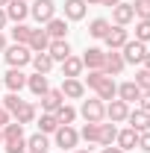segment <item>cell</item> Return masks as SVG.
I'll return each mask as SVG.
<instances>
[{
  "label": "cell",
  "instance_id": "cell-35",
  "mask_svg": "<svg viewBox=\"0 0 150 153\" xmlns=\"http://www.w3.org/2000/svg\"><path fill=\"white\" fill-rule=\"evenodd\" d=\"M135 21H150V0H132Z\"/></svg>",
  "mask_w": 150,
  "mask_h": 153
},
{
  "label": "cell",
  "instance_id": "cell-21",
  "mask_svg": "<svg viewBox=\"0 0 150 153\" xmlns=\"http://www.w3.org/2000/svg\"><path fill=\"white\" fill-rule=\"evenodd\" d=\"M33 53H47V47H50V36L44 33V30H33V38H30V44H27Z\"/></svg>",
  "mask_w": 150,
  "mask_h": 153
},
{
  "label": "cell",
  "instance_id": "cell-38",
  "mask_svg": "<svg viewBox=\"0 0 150 153\" xmlns=\"http://www.w3.org/2000/svg\"><path fill=\"white\" fill-rule=\"evenodd\" d=\"M103 79H106V74H103V71H88V76L82 79V85H88V88H97Z\"/></svg>",
  "mask_w": 150,
  "mask_h": 153
},
{
  "label": "cell",
  "instance_id": "cell-4",
  "mask_svg": "<svg viewBox=\"0 0 150 153\" xmlns=\"http://www.w3.org/2000/svg\"><path fill=\"white\" fill-rule=\"evenodd\" d=\"M53 135H56V147H62V150H74L76 144H79V133H76L71 124H62Z\"/></svg>",
  "mask_w": 150,
  "mask_h": 153
},
{
  "label": "cell",
  "instance_id": "cell-10",
  "mask_svg": "<svg viewBox=\"0 0 150 153\" xmlns=\"http://www.w3.org/2000/svg\"><path fill=\"white\" fill-rule=\"evenodd\" d=\"M127 68V62L121 56V50H106V62H103V74L106 76H118Z\"/></svg>",
  "mask_w": 150,
  "mask_h": 153
},
{
  "label": "cell",
  "instance_id": "cell-53",
  "mask_svg": "<svg viewBox=\"0 0 150 153\" xmlns=\"http://www.w3.org/2000/svg\"><path fill=\"white\" fill-rule=\"evenodd\" d=\"M0 85H3V76H0Z\"/></svg>",
  "mask_w": 150,
  "mask_h": 153
},
{
  "label": "cell",
  "instance_id": "cell-43",
  "mask_svg": "<svg viewBox=\"0 0 150 153\" xmlns=\"http://www.w3.org/2000/svg\"><path fill=\"white\" fill-rule=\"evenodd\" d=\"M9 121H12V115H9L6 109H3V106H0V130H3V127H6Z\"/></svg>",
  "mask_w": 150,
  "mask_h": 153
},
{
  "label": "cell",
  "instance_id": "cell-29",
  "mask_svg": "<svg viewBox=\"0 0 150 153\" xmlns=\"http://www.w3.org/2000/svg\"><path fill=\"white\" fill-rule=\"evenodd\" d=\"M62 76H82V59L79 56H68L62 62Z\"/></svg>",
  "mask_w": 150,
  "mask_h": 153
},
{
  "label": "cell",
  "instance_id": "cell-42",
  "mask_svg": "<svg viewBox=\"0 0 150 153\" xmlns=\"http://www.w3.org/2000/svg\"><path fill=\"white\" fill-rule=\"evenodd\" d=\"M138 103H141L138 109H144V112H150V88H147V91H141V97H138Z\"/></svg>",
  "mask_w": 150,
  "mask_h": 153
},
{
  "label": "cell",
  "instance_id": "cell-48",
  "mask_svg": "<svg viewBox=\"0 0 150 153\" xmlns=\"http://www.w3.org/2000/svg\"><path fill=\"white\" fill-rule=\"evenodd\" d=\"M141 65H144V68L150 71V50H147V56H144V62H141Z\"/></svg>",
  "mask_w": 150,
  "mask_h": 153
},
{
  "label": "cell",
  "instance_id": "cell-15",
  "mask_svg": "<svg viewBox=\"0 0 150 153\" xmlns=\"http://www.w3.org/2000/svg\"><path fill=\"white\" fill-rule=\"evenodd\" d=\"M47 53H50L53 62H65V59L71 56V44H68V38H53L50 47H47Z\"/></svg>",
  "mask_w": 150,
  "mask_h": 153
},
{
  "label": "cell",
  "instance_id": "cell-17",
  "mask_svg": "<svg viewBox=\"0 0 150 153\" xmlns=\"http://www.w3.org/2000/svg\"><path fill=\"white\" fill-rule=\"evenodd\" d=\"M62 103H65V94L59 88H50L47 94H41V112H56Z\"/></svg>",
  "mask_w": 150,
  "mask_h": 153
},
{
  "label": "cell",
  "instance_id": "cell-47",
  "mask_svg": "<svg viewBox=\"0 0 150 153\" xmlns=\"http://www.w3.org/2000/svg\"><path fill=\"white\" fill-rule=\"evenodd\" d=\"M6 47H9V41H6V36H3V33H0V53H3Z\"/></svg>",
  "mask_w": 150,
  "mask_h": 153
},
{
  "label": "cell",
  "instance_id": "cell-45",
  "mask_svg": "<svg viewBox=\"0 0 150 153\" xmlns=\"http://www.w3.org/2000/svg\"><path fill=\"white\" fill-rule=\"evenodd\" d=\"M100 153H124V150H121L118 144H109V147H103V150H100Z\"/></svg>",
  "mask_w": 150,
  "mask_h": 153
},
{
  "label": "cell",
  "instance_id": "cell-16",
  "mask_svg": "<svg viewBox=\"0 0 150 153\" xmlns=\"http://www.w3.org/2000/svg\"><path fill=\"white\" fill-rule=\"evenodd\" d=\"M3 85H6L9 91H21V88L27 85V74H24L21 68H9L6 76H3Z\"/></svg>",
  "mask_w": 150,
  "mask_h": 153
},
{
  "label": "cell",
  "instance_id": "cell-25",
  "mask_svg": "<svg viewBox=\"0 0 150 153\" xmlns=\"http://www.w3.org/2000/svg\"><path fill=\"white\" fill-rule=\"evenodd\" d=\"M59 127V118L53 112H41V118H38V133H44V135H50V133H56Z\"/></svg>",
  "mask_w": 150,
  "mask_h": 153
},
{
  "label": "cell",
  "instance_id": "cell-11",
  "mask_svg": "<svg viewBox=\"0 0 150 153\" xmlns=\"http://www.w3.org/2000/svg\"><path fill=\"white\" fill-rule=\"evenodd\" d=\"M3 9H6V18L15 21V24H24V21L30 18V6H27L24 0H9Z\"/></svg>",
  "mask_w": 150,
  "mask_h": 153
},
{
  "label": "cell",
  "instance_id": "cell-33",
  "mask_svg": "<svg viewBox=\"0 0 150 153\" xmlns=\"http://www.w3.org/2000/svg\"><path fill=\"white\" fill-rule=\"evenodd\" d=\"M53 115L59 118V124H74V121H76V109H74V106H68V103H62Z\"/></svg>",
  "mask_w": 150,
  "mask_h": 153
},
{
  "label": "cell",
  "instance_id": "cell-39",
  "mask_svg": "<svg viewBox=\"0 0 150 153\" xmlns=\"http://www.w3.org/2000/svg\"><path fill=\"white\" fill-rule=\"evenodd\" d=\"M3 144H6V153H27V138H12Z\"/></svg>",
  "mask_w": 150,
  "mask_h": 153
},
{
  "label": "cell",
  "instance_id": "cell-31",
  "mask_svg": "<svg viewBox=\"0 0 150 153\" xmlns=\"http://www.w3.org/2000/svg\"><path fill=\"white\" fill-rule=\"evenodd\" d=\"M12 38H15V44H30V38H33V27H27V24H15Z\"/></svg>",
  "mask_w": 150,
  "mask_h": 153
},
{
  "label": "cell",
  "instance_id": "cell-52",
  "mask_svg": "<svg viewBox=\"0 0 150 153\" xmlns=\"http://www.w3.org/2000/svg\"><path fill=\"white\" fill-rule=\"evenodd\" d=\"M0 144H3V130H0Z\"/></svg>",
  "mask_w": 150,
  "mask_h": 153
},
{
  "label": "cell",
  "instance_id": "cell-34",
  "mask_svg": "<svg viewBox=\"0 0 150 153\" xmlns=\"http://www.w3.org/2000/svg\"><path fill=\"white\" fill-rule=\"evenodd\" d=\"M0 103H3V109H6V112H9V115H15V112H18V109H21V103H24V100H21V97H18V91H9V94L3 97Z\"/></svg>",
  "mask_w": 150,
  "mask_h": 153
},
{
  "label": "cell",
  "instance_id": "cell-32",
  "mask_svg": "<svg viewBox=\"0 0 150 153\" xmlns=\"http://www.w3.org/2000/svg\"><path fill=\"white\" fill-rule=\"evenodd\" d=\"M12 138H24V124L9 121V124L3 127V141H12Z\"/></svg>",
  "mask_w": 150,
  "mask_h": 153
},
{
  "label": "cell",
  "instance_id": "cell-20",
  "mask_svg": "<svg viewBox=\"0 0 150 153\" xmlns=\"http://www.w3.org/2000/svg\"><path fill=\"white\" fill-rule=\"evenodd\" d=\"M115 144L121 147V150L127 153V150H132V147H138V133L135 130H118V138H115Z\"/></svg>",
  "mask_w": 150,
  "mask_h": 153
},
{
  "label": "cell",
  "instance_id": "cell-14",
  "mask_svg": "<svg viewBox=\"0 0 150 153\" xmlns=\"http://www.w3.org/2000/svg\"><path fill=\"white\" fill-rule=\"evenodd\" d=\"M88 12L85 0H65V21H82Z\"/></svg>",
  "mask_w": 150,
  "mask_h": 153
},
{
  "label": "cell",
  "instance_id": "cell-2",
  "mask_svg": "<svg viewBox=\"0 0 150 153\" xmlns=\"http://www.w3.org/2000/svg\"><path fill=\"white\" fill-rule=\"evenodd\" d=\"M79 115L85 118V124H103V118H106V103H103V100H97V97L82 100Z\"/></svg>",
  "mask_w": 150,
  "mask_h": 153
},
{
  "label": "cell",
  "instance_id": "cell-6",
  "mask_svg": "<svg viewBox=\"0 0 150 153\" xmlns=\"http://www.w3.org/2000/svg\"><path fill=\"white\" fill-rule=\"evenodd\" d=\"M59 91L68 97V100H82V97H85V85H82V79H79V76H65Z\"/></svg>",
  "mask_w": 150,
  "mask_h": 153
},
{
  "label": "cell",
  "instance_id": "cell-46",
  "mask_svg": "<svg viewBox=\"0 0 150 153\" xmlns=\"http://www.w3.org/2000/svg\"><path fill=\"white\" fill-rule=\"evenodd\" d=\"M118 3H121V0H100V6H109V9H115Z\"/></svg>",
  "mask_w": 150,
  "mask_h": 153
},
{
  "label": "cell",
  "instance_id": "cell-28",
  "mask_svg": "<svg viewBox=\"0 0 150 153\" xmlns=\"http://www.w3.org/2000/svg\"><path fill=\"white\" fill-rule=\"evenodd\" d=\"M109 30H112V24H109L106 18H94L91 24H88V36H91V38H100V41L106 38Z\"/></svg>",
  "mask_w": 150,
  "mask_h": 153
},
{
  "label": "cell",
  "instance_id": "cell-27",
  "mask_svg": "<svg viewBox=\"0 0 150 153\" xmlns=\"http://www.w3.org/2000/svg\"><path fill=\"white\" fill-rule=\"evenodd\" d=\"M53 59H50V53H33V68H36V74H50L53 71Z\"/></svg>",
  "mask_w": 150,
  "mask_h": 153
},
{
  "label": "cell",
  "instance_id": "cell-23",
  "mask_svg": "<svg viewBox=\"0 0 150 153\" xmlns=\"http://www.w3.org/2000/svg\"><path fill=\"white\" fill-rule=\"evenodd\" d=\"M138 97H141V88H138L132 79H130V82H121V85H118V100H124V103H135Z\"/></svg>",
  "mask_w": 150,
  "mask_h": 153
},
{
  "label": "cell",
  "instance_id": "cell-19",
  "mask_svg": "<svg viewBox=\"0 0 150 153\" xmlns=\"http://www.w3.org/2000/svg\"><path fill=\"white\" fill-rule=\"evenodd\" d=\"M27 88H30V91H33L36 97L47 94V91H50V82H47V74H33V76H27Z\"/></svg>",
  "mask_w": 150,
  "mask_h": 153
},
{
  "label": "cell",
  "instance_id": "cell-51",
  "mask_svg": "<svg viewBox=\"0 0 150 153\" xmlns=\"http://www.w3.org/2000/svg\"><path fill=\"white\" fill-rule=\"evenodd\" d=\"M6 3H9V0H0V9H3V6H6Z\"/></svg>",
  "mask_w": 150,
  "mask_h": 153
},
{
  "label": "cell",
  "instance_id": "cell-8",
  "mask_svg": "<svg viewBox=\"0 0 150 153\" xmlns=\"http://www.w3.org/2000/svg\"><path fill=\"white\" fill-rule=\"evenodd\" d=\"M103 62H106V50L103 47H88L82 53V68H88V71H103Z\"/></svg>",
  "mask_w": 150,
  "mask_h": 153
},
{
  "label": "cell",
  "instance_id": "cell-12",
  "mask_svg": "<svg viewBox=\"0 0 150 153\" xmlns=\"http://www.w3.org/2000/svg\"><path fill=\"white\" fill-rule=\"evenodd\" d=\"M112 21H115V27H130L132 21H135L132 3H118V6L112 9Z\"/></svg>",
  "mask_w": 150,
  "mask_h": 153
},
{
  "label": "cell",
  "instance_id": "cell-37",
  "mask_svg": "<svg viewBox=\"0 0 150 153\" xmlns=\"http://www.w3.org/2000/svg\"><path fill=\"white\" fill-rule=\"evenodd\" d=\"M97 135H100V124H85L82 133H79V138H85V141L91 144V141H97Z\"/></svg>",
  "mask_w": 150,
  "mask_h": 153
},
{
  "label": "cell",
  "instance_id": "cell-18",
  "mask_svg": "<svg viewBox=\"0 0 150 153\" xmlns=\"http://www.w3.org/2000/svg\"><path fill=\"white\" fill-rule=\"evenodd\" d=\"M94 91H97V100L109 103V100H115V97H118V82H115L112 76H106V79H103V82H100Z\"/></svg>",
  "mask_w": 150,
  "mask_h": 153
},
{
  "label": "cell",
  "instance_id": "cell-24",
  "mask_svg": "<svg viewBox=\"0 0 150 153\" xmlns=\"http://www.w3.org/2000/svg\"><path fill=\"white\" fill-rule=\"evenodd\" d=\"M44 27H47L44 33L50 36V41H53V38H65V36H68V21H65V18H50Z\"/></svg>",
  "mask_w": 150,
  "mask_h": 153
},
{
  "label": "cell",
  "instance_id": "cell-36",
  "mask_svg": "<svg viewBox=\"0 0 150 153\" xmlns=\"http://www.w3.org/2000/svg\"><path fill=\"white\" fill-rule=\"evenodd\" d=\"M135 41H150V21H135Z\"/></svg>",
  "mask_w": 150,
  "mask_h": 153
},
{
  "label": "cell",
  "instance_id": "cell-1",
  "mask_svg": "<svg viewBox=\"0 0 150 153\" xmlns=\"http://www.w3.org/2000/svg\"><path fill=\"white\" fill-rule=\"evenodd\" d=\"M3 53H6L9 68H24V65H30V62H33V50H30L27 44H9Z\"/></svg>",
  "mask_w": 150,
  "mask_h": 153
},
{
  "label": "cell",
  "instance_id": "cell-50",
  "mask_svg": "<svg viewBox=\"0 0 150 153\" xmlns=\"http://www.w3.org/2000/svg\"><path fill=\"white\" fill-rule=\"evenodd\" d=\"M74 153H91V150H85V147H79V150H74Z\"/></svg>",
  "mask_w": 150,
  "mask_h": 153
},
{
  "label": "cell",
  "instance_id": "cell-40",
  "mask_svg": "<svg viewBox=\"0 0 150 153\" xmlns=\"http://www.w3.org/2000/svg\"><path fill=\"white\" fill-rule=\"evenodd\" d=\"M132 82H135L141 91H147V88H150V71H147V68H141V71L135 74V79H132Z\"/></svg>",
  "mask_w": 150,
  "mask_h": 153
},
{
  "label": "cell",
  "instance_id": "cell-26",
  "mask_svg": "<svg viewBox=\"0 0 150 153\" xmlns=\"http://www.w3.org/2000/svg\"><path fill=\"white\" fill-rule=\"evenodd\" d=\"M27 150H30V153H47V150H50V141H47V135H44V133L30 135V138H27Z\"/></svg>",
  "mask_w": 150,
  "mask_h": 153
},
{
  "label": "cell",
  "instance_id": "cell-3",
  "mask_svg": "<svg viewBox=\"0 0 150 153\" xmlns=\"http://www.w3.org/2000/svg\"><path fill=\"white\" fill-rule=\"evenodd\" d=\"M121 56H124V62H127V65H141V62H144V56H147V44H144V41L130 38V41L121 47Z\"/></svg>",
  "mask_w": 150,
  "mask_h": 153
},
{
  "label": "cell",
  "instance_id": "cell-9",
  "mask_svg": "<svg viewBox=\"0 0 150 153\" xmlns=\"http://www.w3.org/2000/svg\"><path fill=\"white\" fill-rule=\"evenodd\" d=\"M127 115H130V103H124V100H118V97L106 103V118H109L112 124H124Z\"/></svg>",
  "mask_w": 150,
  "mask_h": 153
},
{
  "label": "cell",
  "instance_id": "cell-30",
  "mask_svg": "<svg viewBox=\"0 0 150 153\" xmlns=\"http://www.w3.org/2000/svg\"><path fill=\"white\" fill-rule=\"evenodd\" d=\"M115 138H118V127H115V124H100V135H97V144L109 147V144H115Z\"/></svg>",
  "mask_w": 150,
  "mask_h": 153
},
{
  "label": "cell",
  "instance_id": "cell-44",
  "mask_svg": "<svg viewBox=\"0 0 150 153\" xmlns=\"http://www.w3.org/2000/svg\"><path fill=\"white\" fill-rule=\"evenodd\" d=\"M6 24H9V18H6V9H0V33L6 30Z\"/></svg>",
  "mask_w": 150,
  "mask_h": 153
},
{
  "label": "cell",
  "instance_id": "cell-13",
  "mask_svg": "<svg viewBox=\"0 0 150 153\" xmlns=\"http://www.w3.org/2000/svg\"><path fill=\"white\" fill-rule=\"evenodd\" d=\"M127 124H130V130H135V133H147L150 130V112H144V109H130Z\"/></svg>",
  "mask_w": 150,
  "mask_h": 153
},
{
  "label": "cell",
  "instance_id": "cell-7",
  "mask_svg": "<svg viewBox=\"0 0 150 153\" xmlns=\"http://www.w3.org/2000/svg\"><path fill=\"white\" fill-rule=\"evenodd\" d=\"M103 41H106V50H121V47L130 41V30H127V27H112Z\"/></svg>",
  "mask_w": 150,
  "mask_h": 153
},
{
  "label": "cell",
  "instance_id": "cell-54",
  "mask_svg": "<svg viewBox=\"0 0 150 153\" xmlns=\"http://www.w3.org/2000/svg\"><path fill=\"white\" fill-rule=\"evenodd\" d=\"M0 106H3V103H0Z\"/></svg>",
  "mask_w": 150,
  "mask_h": 153
},
{
  "label": "cell",
  "instance_id": "cell-22",
  "mask_svg": "<svg viewBox=\"0 0 150 153\" xmlns=\"http://www.w3.org/2000/svg\"><path fill=\"white\" fill-rule=\"evenodd\" d=\"M12 118H15L18 124H33V121L38 118V109H36V103H30V100H24V103H21V109H18L15 115H12Z\"/></svg>",
  "mask_w": 150,
  "mask_h": 153
},
{
  "label": "cell",
  "instance_id": "cell-49",
  "mask_svg": "<svg viewBox=\"0 0 150 153\" xmlns=\"http://www.w3.org/2000/svg\"><path fill=\"white\" fill-rule=\"evenodd\" d=\"M85 3H88V6H97V3H100V0H85Z\"/></svg>",
  "mask_w": 150,
  "mask_h": 153
},
{
  "label": "cell",
  "instance_id": "cell-41",
  "mask_svg": "<svg viewBox=\"0 0 150 153\" xmlns=\"http://www.w3.org/2000/svg\"><path fill=\"white\" fill-rule=\"evenodd\" d=\"M138 147H141L144 153H150V130L147 133H138Z\"/></svg>",
  "mask_w": 150,
  "mask_h": 153
},
{
  "label": "cell",
  "instance_id": "cell-5",
  "mask_svg": "<svg viewBox=\"0 0 150 153\" xmlns=\"http://www.w3.org/2000/svg\"><path fill=\"white\" fill-rule=\"evenodd\" d=\"M30 15L38 21V24H47L50 18H56V3L53 0H36L30 6Z\"/></svg>",
  "mask_w": 150,
  "mask_h": 153
}]
</instances>
